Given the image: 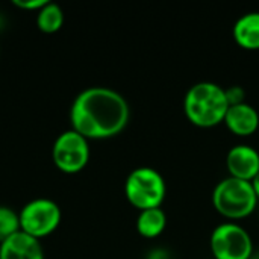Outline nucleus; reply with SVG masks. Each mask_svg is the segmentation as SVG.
<instances>
[{
    "label": "nucleus",
    "instance_id": "12",
    "mask_svg": "<svg viewBox=\"0 0 259 259\" xmlns=\"http://www.w3.org/2000/svg\"><path fill=\"white\" fill-rule=\"evenodd\" d=\"M167 226V215L164 209L159 208H150L140 212L137 219V231L140 235L146 238H156L159 237Z\"/></svg>",
    "mask_w": 259,
    "mask_h": 259
},
{
    "label": "nucleus",
    "instance_id": "8",
    "mask_svg": "<svg viewBox=\"0 0 259 259\" xmlns=\"http://www.w3.org/2000/svg\"><path fill=\"white\" fill-rule=\"evenodd\" d=\"M226 165L232 178L252 182L259 171V152L252 146L237 144L228 152Z\"/></svg>",
    "mask_w": 259,
    "mask_h": 259
},
{
    "label": "nucleus",
    "instance_id": "19",
    "mask_svg": "<svg viewBox=\"0 0 259 259\" xmlns=\"http://www.w3.org/2000/svg\"><path fill=\"white\" fill-rule=\"evenodd\" d=\"M249 259H259V250H253V253L250 255Z\"/></svg>",
    "mask_w": 259,
    "mask_h": 259
},
{
    "label": "nucleus",
    "instance_id": "16",
    "mask_svg": "<svg viewBox=\"0 0 259 259\" xmlns=\"http://www.w3.org/2000/svg\"><path fill=\"white\" fill-rule=\"evenodd\" d=\"M47 3V0H14V5L23 9H39Z\"/></svg>",
    "mask_w": 259,
    "mask_h": 259
},
{
    "label": "nucleus",
    "instance_id": "6",
    "mask_svg": "<svg viewBox=\"0 0 259 259\" xmlns=\"http://www.w3.org/2000/svg\"><path fill=\"white\" fill-rule=\"evenodd\" d=\"M61 222V209L50 199H35L26 203L20 212L21 231L33 238L52 234Z\"/></svg>",
    "mask_w": 259,
    "mask_h": 259
},
{
    "label": "nucleus",
    "instance_id": "10",
    "mask_svg": "<svg viewBox=\"0 0 259 259\" xmlns=\"http://www.w3.org/2000/svg\"><path fill=\"white\" fill-rule=\"evenodd\" d=\"M225 123L228 129L240 137H249L259 127L258 111L249 103L232 105L228 108Z\"/></svg>",
    "mask_w": 259,
    "mask_h": 259
},
{
    "label": "nucleus",
    "instance_id": "13",
    "mask_svg": "<svg viewBox=\"0 0 259 259\" xmlns=\"http://www.w3.org/2000/svg\"><path fill=\"white\" fill-rule=\"evenodd\" d=\"M64 23V12L58 3L47 2L42 8L38 9L36 15V24L42 32L52 33L61 29Z\"/></svg>",
    "mask_w": 259,
    "mask_h": 259
},
{
    "label": "nucleus",
    "instance_id": "15",
    "mask_svg": "<svg viewBox=\"0 0 259 259\" xmlns=\"http://www.w3.org/2000/svg\"><path fill=\"white\" fill-rule=\"evenodd\" d=\"M225 93H226V99H228V103H229V106H232V105H240V103H244V99H246V91H244V88H243V87L234 85V87L225 88Z\"/></svg>",
    "mask_w": 259,
    "mask_h": 259
},
{
    "label": "nucleus",
    "instance_id": "5",
    "mask_svg": "<svg viewBox=\"0 0 259 259\" xmlns=\"http://www.w3.org/2000/svg\"><path fill=\"white\" fill-rule=\"evenodd\" d=\"M209 244L215 259H249L253 253L250 234L235 222L219 225L211 234Z\"/></svg>",
    "mask_w": 259,
    "mask_h": 259
},
{
    "label": "nucleus",
    "instance_id": "14",
    "mask_svg": "<svg viewBox=\"0 0 259 259\" xmlns=\"http://www.w3.org/2000/svg\"><path fill=\"white\" fill-rule=\"evenodd\" d=\"M20 231V214L8 206L0 205V243Z\"/></svg>",
    "mask_w": 259,
    "mask_h": 259
},
{
    "label": "nucleus",
    "instance_id": "2",
    "mask_svg": "<svg viewBox=\"0 0 259 259\" xmlns=\"http://www.w3.org/2000/svg\"><path fill=\"white\" fill-rule=\"evenodd\" d=\"M228 108L225 88L215 82H197L184 97L185 115L199 127H212L225 121Z\"/></svg>",
    "mask_w": 259,
    "mask_h": 259
},
{
    "label": "nucleus",
    "instance_id": "3",
    "mask_svg": "<svg viewBox=\"0 0 259 259\" xmlns=\"http://www.w3.org/2000/svg\"><path fill=\"white\" fill-rule=\"evenodd\" d=\"M212 203L222 215L238 220L250 215L256 209L258 197L252 182L229 176L215 185Z\"/></svg>",
    "mask_w": 259,
    "mask_h": 259
},
{
    "label": "nucleus",
    "instance_id": "4",
    "mask_svg": "<svg viewBox=\"0 0 259 259\" xmlns=\"http://www.w3.org/2000/svg\"><path fill=\"white\" fill-rule=\"evenodd\" d=\"M124 193L135 208L144 211L161 206L165 199L167 187L158 170L152 167H138L126 178Z\"/></svg>",
    "mask_w": 259,
    "mask_h": 259
},
{
    "label": "nucleus",
    "instance_id": "1",
    "mask_svg": "<svg viewBox=\"0 0 259 259\" xmlns=\"http://www.w3.org/2000/svg\"><path fill=\"white\" fill-rule=\"evenodd\" d=\"M126 99L112 88L91 87L74 99L70 109L71 129L88 138L103 140L120 134L129 121Z\"/></svg>",
    "mask_w": 259,
    "mask_h": 259
},
{
    "label": "nucleus",
    "instance_id": "11",
    "mask_svg": "<svg viewBox=\"0 0 259 259\" xmlns=\"http://www.w3.org/2000/svg\"><path fill=\"white\" fill-rule=\"evenodd\" d=\"M234 39L238 46L247 50L259 49V11L246 12L241 15L232 29Z\"/></svg>",
    "mask_w": 259,
    "mask_h": 259
},
{
    "label": "nucleus",
    "instance_id": "7",
    "mask_svg": "<svg viewBox=\"0 0 259 259\" xmlns=\"http://www.w3.org/2000/svg\"><path fill=\"white\" fill-rule=\"evenodd\" d=\"M52 156L55 165L61 171L77 173L87 165L90 159L88 140L73 129L65 131L56 138Z\"/></svg>",
    "mask_w": 259,
    "mask_h": 259
},
{
    "label": "nucleus",
    "instance_id": "17",
    "mask_svg": "<svg viewBox=\"0 0 259 259\" xmlns=\"http://www.w3.org/2000/svg\"><path fill=\"white\" fill-rule=\"evenodd\" d=\"M147 259H170V256L165 249H153L152 252H149Z\"/></svg>",
    "mask_w": 259,
    "mask_h": 259
},
{
    "label": "nucleus",
    "instance_id": "9",
    "mask_svg": "<svg viewBox=\"0 0 259 259\" xmlns=\"http://www.w3.org/2000/svg\"><path fill=\"white\" fill-rule=\"evenodd\" d=\"M0 259H44L38 238L20 231L0 243Z\"/></svg>",
    "mask_w": 259,
    "mask_h": 259
},
{
    "label": "nucleus",
    "instance_id": "18",
    "mask_svg": "<svg viewBox=\"0 0 259 259\" xmlns=\"http://www.w3.org/2000/svg\"><path fill=\"white\" fill-rule=\"evenodd\" d=\"M252 187H253V190H255V193H256V197L259 199V171L258 175L252 179Z\"/></svg>",
    "mask_w": 259,
    "mask_h": 259
}]
</instances>
